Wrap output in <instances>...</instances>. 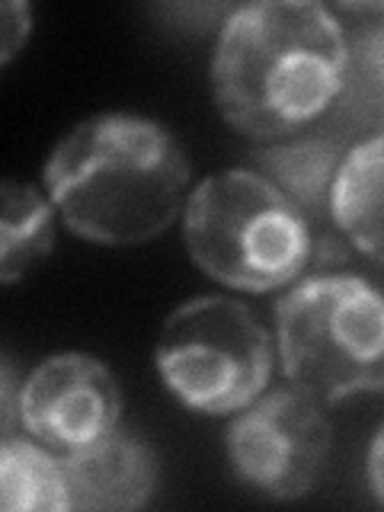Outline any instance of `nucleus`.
Returning <instances> with one entry per match:
<instances>
[{"mask_svg": "<svg viewBox=\"0 0 384 512\" xmlns=\"http://www.w3.org/2000/svg\"><path fill=\"white\" fill-rule=\"evenodd\" d=\"M346 29L314 0H266L224 20L212 55V96L240 135L279 141L340 103Z\"/></svg>", "mask_w": 384, "mask_h": 512, "instance_id": "nucleus-1", "label": "nucleus"}, {"mask_svg": "<svg viewBox=\"0 0 384 512\" xmlns=\"http://www.w3.org/2000/svg\"><path fill=\"white\" fill-rule=\"evenodd\" d=\"M192 167L164 125L100 112L64 135L42 170L68 231L103 247H135L186 212Z\"/></svg>", "mask_w": 384, "mask_h": 512, "instance_id": "nucleus-2", "label": "nucleus"}, {"mask_svg": "<svg viewBox=\"0 0 384 512\" xmlns=\"http://www.w3.org/2000/svg\"><path fill=\"white\" fill-rule=\"evenodd\" d=\"M311 221L285 192L250 167L202 180L183 212L186 250L208 279L263 295L311 266Z\"/></svg>", "mask_w": 384, "mask_h": 512, "instance_id": "nucleus-3", "label": "nucleus"}, {"mask_svg": "<svg viewBox=\"0 0 384 512\" xmlns=\"http://www.w3.org/2000/svg\"><path fill=\"white\" fill-rule=\"evenodd\" d=\"M288 384L324 407L384 391V292L362 276L317 272L276 304Z\"/></svg>", "mask_w": 384, "mask_h": 512, "instance_id": "nucleus-4", "label": "nucleus"}, {"mask_svg": "<svg viewBox=\"0 0 384 512\" xmlns=\"http://www.w3.org/2000/svg\"><path fill=\"white\" fill-rule=\"evenodd\" d=\"M154 362L180 404L205 416H228L266 391L276 346L244 301L199 295L170 311Z\"/></svg>", "mask_w": 384, "mask_h": 512, "instance_id": "nucleus-5", "label": "nucleus"}, {"mask_svg": "<svg viewBox=\"0 0 384 512\" xmlns=\"http://www.w3.org/2000/svg\"><path fill=\"white\" fill-rule=\"evenodd\" d=\"M333 426L327 407L298 388L256 397L228 426L237 477L269 500L308 496L327 471Z\"/></svg>", "mask_w": 384, "mask_h": 512, "instance_id": "nucleus-6", "label": "nucleus"}, {"mask_svg": "<svg viewBox=\"0 0 384 512\" xmlns=\"http://www.w3.org/2000/svg\"><path fill=\"white\" fill-rule=\"evenodd\" d=\"M122 391L109 365L87 352L48 356L23 381L20 423L32 439L71 455L116 432Z\"/></svg>", "mask_w": 384, "mask_h": 512, "instance_id": "nucleus-7", "label": "nucleus"}, {"mask_svg": "<svg viewBox=\"0 0 384 512\" xmlns=\"http://www.w3.org/2000/svg\"><path fill=\"white\" fill-rule=\"evenodd\" d=\"M71 509L128 512L144 509L157 493V455L132 432H109L77 452L64 455Z\"/></svg>", "mask_w": 384, "mask_h": 512, "instance_id": "nucleus-8", "label": "nucleus"}, {"mask_svg": "<svg viewBox=\"0 0 384 512\" xmlns=\"http://www.w3.org/2000/svg\"><path fill=\"white\" fill-rule=\"evenodd\" d=\"M333 228L384 266V132L349 144L330 196Z\"/></svg>", "mask_w": 384, "mask_h": 512, "instance_id": "nucleus-9", "label": "nucleus"}, {"mask_svg": "<svg viewBox=\"0 0 384 512\" xmlns=\"http://www.w3.org/2000/svg\"><path fill=\"white\" fill-rule=\"evenodd\" d=\"M346 151L349 148L340 138H298L253 151L250 170L263 173L269 183H276L308 215L311 228L324 234L333 231L330 196Z\"/></svg>", "mask_w": 384, "mask_h": 512, "instance_id": "nucleus-10", "label": "nucleus"}, {"mask_svg": "<svg viewBox=\"0 0 384 512\" xmlns=\"http://www.w3.org/2000/svg\"><path fill=\"white\" fill-rule=\"evenodd\" d=\"M0 503L7 512H68L71 490L64 455L36 439L4 436L0 445Z\"/></svg>", "mask_w": 384, "mask_h": 512, "instance_id": "nucleus-11", "label": "nucleus"}, {"mask_svg": "<svg viewBox=\"0 0 384 512\" xmlns=\"http://www.w3.org/2000/svg\"><path fill=\"white\" fill-rule=\"evenodd\" d=\"M0 215V282L13 285L55 247V202L29 183L4 180Z\"/></svg>", "mask_w": 384, "mask_h": 512, "instance_id": "nucleus-12", "label": "nucleus"}, {"mask_svg": "<svg viewBox=\"0 0 384 512\" xmlns=\"http://www.w3.org/2000/svg\"><path fill=\"white\" fill-rule=\"evenodd\" d=\"M352 119L384 132V16L346 36V84L340 96Z\"/></svg>", "mask_w": 384, "mask_h": 512, "instance_id": "nucleus-13", "label": "nucleus"}, {"mask_svg": "<svg viewBox=\"0 0 384 512\" xmlns=\"http://www.w3.org/2000/svg\"><path fill=\"white\" fill-rule=\"evenodd\" d=\"M29 26H32V13L26 4H4V52H0V61L10 64L13 55L20 52V45L29 36Z\"/></svg>", "mask_w": 384, "mask_h": 512, "instance_id": "nucleus-14", "label": "nucleus"}, {"mask_svg": "<svg viewBox=\"0 0 384 512\" xmlns=\"http://www.w3.org/2000/svg\"><path fill=\"white\" fill-rule=\"evenodd\" d=\"M0 394H4V404H0V420H4V436H10L13 423L20 420V400H23V384H16V378H13V359L10 356H4Z\"/></svg>", "mask_w": 384, "mask_h": 512, "instance_id": "nucleus-15", "label": "nucleus"}, {"mask_svg": "<svg viewBox=\"0 0 384 512\" xmlns=\"http://www.w3.org/2000/svg\"><path fill=\"white\" fill-rule=\"evenodd\" d=\"M368 487H372L375 500L384 506V423L378 426L372 448H368Z\"/></svg>", "mask_w": 384, "mask_h": 512, "instance_id": "nucleus-16", "label": "nucleus"}]
</instances>
